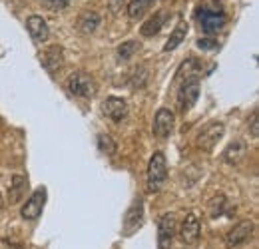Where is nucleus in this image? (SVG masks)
<instances>
[{
  "label": "nucleus",
  "instance_id": "0eeeda50",
  "mask_svg": "<svg viewBox=\"0 0 259 249\" xmlns=\"http://www.w3.org/2000/svg\"><path fill=\"white\" fill-rule=\"evenodd\" d=\"M224 132H226V128H224L222 122H213V124L205 126V128L197 134V148H201V150H205V152L213 150L215 144L224 138Z\"/></svg>",
  "mask_w": 259,
  "mask_h": 249
},
{
  "label": "nucleus",
  "instance_id": "7ed1b4c3",
  "mask_svg": "<svg viewBox=\"0 0 259 249\" xmlns=\"http://www.w3.org/2000/svg\"><path fill=\"white\" fill-rule=\"evenodd\" d=\"M167 178V161L163 152H156L154 156L150 157L148 163V187L152 191H160Z\"/></svg>",
  "mask_w": 259,
  "mask_h": 249
},
{
  "label": "nucleus",
  "instance_id": "ddd939ff",
  "mask_svg": "<svg viewBox=\"0 0 259 249\" xmlns=\"http://www.w3.org/2000/svg\"><path fill=\"white\" fill-rule=\"evenodd\" d=\"M144 221V201L142 197L134 199V203L130 205V210L124 216V231L126 235H132V231H136Z\"/></svg>",
  "mask_w": 259,
  "mask_h": 249
},
{
  "label": "nucleus",
  "instance_id": "b1692460",
  "mask_svg": "<svg viewBox=\"0 0 259 249\" xmlns=\"http://www.w3.org/2000/svg\"><path fill=\"white\" fill-rule=\"evenodd\" d=\"M197 48H201V50H215V48H220V44L213 38H199L197 40Z\"/></svg>",
  "mask_w": 259,
  "mask_h": 249
},
{
  "label": "nucleus",
  "instance_id": "f3484780",
  "mask_svg": "<svg viewBox=\"0 0 259 249\" xmlns=\"http://www.w3.org/2000/svg\"><path fill=\"white\" fill-rule=\"evenodd\" d=\"M188 22L186 20H180L178 22V26L174 28V32L169 34V38H167V42L163 44V52H171V50H176L184 40H186V36H188Z\"/></svg>",
  "mask_w": 259,
  "mask_h": 249
},
{
  "label": "nucleus",
  "instance_id": "a878e982",
  "mask_svg": "<svg viewBox=\"0 0 259 249\" xmlns=\"http://www.w3.org/2000/svg\"><path fill=\"white\" fill-rule=\"evenodd\" d=\"M68 2L70 0H44L46 8H50V10H62V8L68 6Z\"/></svg>",
  "mask_w": 259,
  "mask_h": 249
},
{
  "label": "nucleus",
  "instance_id": "f03ea898",
  "mask_svg": "<svg viewBox=\"0 0 259 249\" xmlns=\"http://www.w3.org/2000/svg\"><path fill=\"white\" fill-rule=\"evenodd\" d=\"M66 88H68V92L72 94V96H76V98H92L96 94V82L86 72H74V74L68 76Z\"/></svg>",
  "mask_w": 259,
  "mask_h": 249
},
{
  "label": "nucleus",
  "instance_id": "9b49d317",
  "mask_svg": "<svg viewBox=\"0 0 259 249\" xmlns=\"http://www.w3.org/2000/svg\"><path fill=\"white\" fill-rule=\"evenodd\" d=\"M199 235H201L199 218L195 214H188L186 219H184V223H182V229H180V239L186 245H195L199 241Z\"/></svg>",
  "mask_w": 259,
  "mask_h": 249
},
{
  "label": "nucleus",
  "instance_id": "dca6fc26",
  "mask_svg": "<svg viewBox=\"0 0 259 249\" xmlns=\"http://www.w3.org/2000/svg\"><path fill=\"white\" fill-rule=\"evenodd\" d=\"M247 154V144H245V140H233L229 146L226 148V152H224V161L229 163V165H235V163H239L243 157Z\"/></svg>",
  "mask_w": 259,
  "mask_h": 249
},
{
  "label": "nucleus",
  "instance_id": "2eb2a0df",
  "mask_svg": "<svg viewBox=\"0 0 259 249\" xmlns=\"http://www.w3.org/2000/svg\"><path fill=\"white\" fill-rule=\"evenodd\" d=\"M26 189H28V178L26 176H12L10 180V187H8V203L14 205L18 201H22V197L26 195Z\"/></svg>",
  "mask_w": 259,
  "mask_h": 249
},
{
  "label": "nucleus",
  "instance_id": "a211bd4d",
  "mask_svg": "<svg viewBox=\"0 0 259 249\" xmlns=\"http://www.w3.org/2000/svg\"><path fill=\"white\" fill-rule=\"evenodd\" d=\"M100 26V14L94 10H86L84 14H80L78 18V30L82 34H92Z\"/></svg>",
  "mask_w": 259,
  "mask_h": 249
},
{
  "label": "nucleus",
  "instance_id": "20e7f679",
  "mask_svg": "<svg viewBox=\"0 0 259 249\" xmlns=\"http://www.w3.org/2000/svg\"><path fill=\"white\" fill-rule=\"evenodd\" d=\"M199 98V78L197 76H188L180 90H178V106L182 112H188Z\"/></svg>",
  "mask_w": 259,
  "mask_h": 249
},
{
  "label": "nucleus",
  "instance_id": "39448f33",
  "mask_svg": "<svg viewBox=\"0 0 259 249\" xmlns=\"http://www.w3.org/2000/svg\"><path fill=\"white\" fill-rule=\"evenodd\" d=\"M46 197H48V191H46V187H38V189H34L32 195L26 199V203L22 205V210H20V216L24 219H38L40 218V214H42V210H44V205H46Z\"/></svg>",
  "mask_w": 259,
  "mask_h": 249
},
{
  "label": "nucleus",
  "instance_id": "423d86ee",
  "mask_svg": "<svg viewBox=\"0 0 259 249\" xmlns=\"http://www.w3.org/2000/svg\"><path fill=\"white\" fill-rule=\"evenodd\" d=\"M178 221L174 214H163L160 221H158V249H169L171 241L176 237V227Z\"/></svg>",
  "mask_w": 259,
  "mask_h": 249
},
{
  "label": "nucleus",
  "instance_id": "4468645a",
  "mask_svg": "<svg viewBox=\"0 0 259 249\" xmlns=\"http://www.w3.org/2000/svg\"><path fill=\"white\" fill-rule=\"evenodd\" d=\"M26 30L32 36L34 42H46L48 36H50L46 20H44L42 16H38V14H32V16L26 18Z\"/></svg>",
  "mask_w": 259,
  "mask_h": 249
},
{
  "label": "nucleus",
  "instance_id": "f257e3e1",
  "mask_svg": "<svg viewBox=\"0 0 259 249\" xmlns=\"http://www.w3.org/2000/svg\"><path fill=\"white\" fill-rule=\"evenodd\" d=\"M195 20H197L201 32H205L207 36L222 32L227 22L226 14H224L220 8H211V6H207V4L197 6V10H195Z\"/></svg>",
  "mask_w": 259,
  "mask_h": 249
},
{
  "label": "nucleus",
  "instance_id": "4be33fe9",
  "mask_svg": "<svg viewBox=\"0 0 259 249\" xmlns=\"http://www.w3.org/2000/svg\"><path fill=\"white\" fill-rule=\"evenodd\" d=\"M98 150H100L102 154H106V156H114V154L118 152V146H116V142L112 140V136H108V134H98Z\"/></svg>",
  "mask_w": 259,
  "mask_h": 249
},
{
  "label": "nucleus",
  "instance_id": "412c9836",
  "mask_svg": "<svg viewBox=\"0 0 259 249\" xmlns=\"http://www.w3.org/2000/svg\"><path fill=\"white\" fill-rule=\"evenodd\" d=\"M138 50H140V44H138L136 40L122 42V44L118 46V52H116V54H118V60H120V62H128L130 58H132Z\"/></svg>",
  "mask_w": 259,
  "mask_h": 249
},
{
  "label": "nucleus",
  "instance_id": "5701e85b",
  "mask_svg": "<svg viewBox=\"0 0 259 249\" xmlns=\"http://www.w3.org/2000/svg\"><path fill=\"white\" fill-rule=\"evenodd\" d=\"M226 205H227V199L220 193V195H215L213 199H211V216L213 218H218V216H222V214H226Z\"/></svg>",
  "mask_w": 259,
  "mask_h": 249
},
{
  "label": "nucleus",
  "instance_id": "aec40b11",
  "mask_svg": "<svg viewBox=\"0 0 259 249\" xmlns=\"http://www.w3.org/2000/svg\"><path fill=\"white\" fill-rule=\"evenodd\" d=\"M154 4V0H130L128 4V16L132 20H138L146 14V10Z\"/></svg>",
  "mask_w": 259,
  "mask_h": 249
},
{
  "label": "nucleus",
  "instance_id": "1a4fd4ad",
  "mask_svg": "<svg viewBox=\"0 0 259 249\" xmlns=\"http://www.w3.org/2000/svg\"><path fill=\"white\" fill-rule=\"evenodd\" d=\"M102 114L112 122H122L128 116V104H126V100H122L118 96H110L102 104Z\"/></svg>",
  "mask_w": 259,
  "mask_h": 249
},
{
  "label": "nucleus",
  "instance_id": "6ab92c4d",
  "mask_svg": "<svg viewBox=\"0 0 259 249\" xmlns=\"http://www.w3.org/2000/svg\"><path fill=\"white\" fill-rule=\"evenodd\" d=\"M163 22H165V12L163 10H160L158 14H154L144 26H142V36H146V38H150V36H156L158 32L162 30Z\"/></svg>",
  "mask_w": 259,
  "mask_h": 249
},
{
  "label": "nucleus",
  "instance_id": "393cba45",
  "mask_svg": "<svg viewBox=\"0 0 259 249\" xmlns=\"http://www.w3.org/2000/svg\"><path fill=\"white\" fill-rule=\"evenodd\" d=\"M249 134L253 140L259 138V126H257V110L251 112V118H249Z\"/></svg>",
  "mask_w": 259,
  "mask_h": 249
},
{
  "label": "nucleus",
  "instance_id": "f8f14e48",
  "mask_svg": "<svg viewBox=\"0 0 259 249\" xmlns=\"http://www.w3.org/2000/svg\"><path fill=\"white\" fill-rule=\"evenodd\" d=\"M174 122H176L174 112L167 110V108H160V110L156 112L152 130H154V134H156L158 138H167V136L171 134V130H174Z\"/></svg>",
  "mask_w": 259,
  "mask_h": 249
},
{
  "label": "nucleus",
  "instance_id": "9d476101",
  "mask_svg": "<svg viewBox=\"0 0 259 249\" xmlns=\"http://www.w3.org/2000/svg\"><path fill=\"white\" fill-rule=\"evenodd\" d=\"M251 233H253V223L251 221H239L226 233V245L227 247L243 245L251 237Z\"/></svg>",
  "mask_w": 259,
  "mask_h": 249
},
{
  "label": "nucleus",
  "instance_id": "bb28decb",
  "mask_svg": "<svg viewBox=\"0 0 259 249\" xmlns=\"http://www.w3.org/2000/svg\"><path fill=\"white\" fill-rule=\"evenodd\" d=\"M2 205H4V197H2V193H0V210H2Z\"/></svg>",
  "mask_w": 259,
  "mask_h": 249
},
{
  "label": "nucleus",
  "instance_id": "6e6552de",
  "mask_svg": "<svg viewBox=\"0 0 259 249\" xmlns=\"http://www.w3.org/2000/svg\"><path fill=\"white\" fill-rule=\"evenodd\" d=\"M38 58H40V64H42V68H44L46 72L56 74V72L62 68V64H64V50H62V46L52 44V46L44 48V50L38 54Z\"/></svg>",
  "mask_w": 259,
  "mask_h": 249
}]
</instances>
